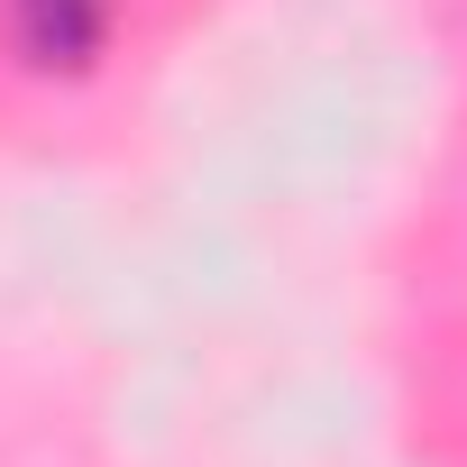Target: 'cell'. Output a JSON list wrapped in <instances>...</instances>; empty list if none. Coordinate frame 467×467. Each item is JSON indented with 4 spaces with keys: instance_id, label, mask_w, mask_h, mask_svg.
<instances>
[{
    "instance_id": "cell-1",
    "label": "cell",
    "mask_w": 467,
    "mask_h": 467,
    "mask_svg": "<svg viewBox=\"0 0 467 467\" xmlns=\"http://www.w3.org/2000/svg\"><path fill=\"white\" fill-rule=\"evenodd\" d=\"M10 37L37 74H83L110 37V0H10Z\"/></svg>"
}]
</instances>
